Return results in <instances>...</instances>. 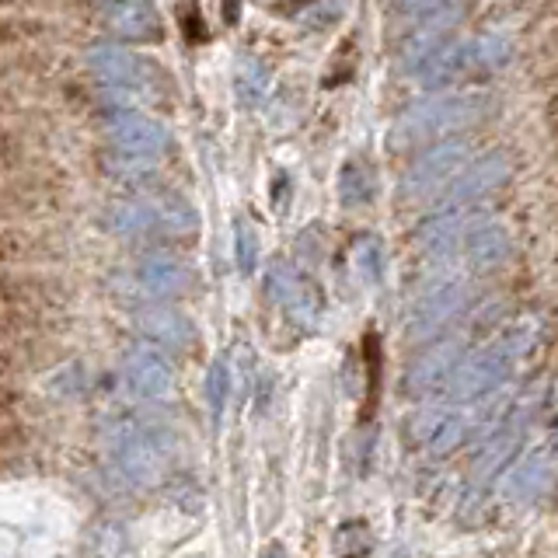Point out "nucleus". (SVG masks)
Here are the masks:
<instances>
[{
  "instance_id": "obj_15",
  "label": "nucleus",
  "mask_w": 558,
  "mask_h": 558,
  "mask_svg": "<svg viewBox=\"0 0 558 558\" xmlns=\"http://www.w3.org/2000/svg\"><path fill=\"white\" fill-rule=\"evenodd\" d=\"M105 220L116 234L123 238H151L161 234V224H157V210L151 192H140V195H126V200H116L105 210Z\"/></svg>"
},
{
  "instance_id": "obj_8",
  "label": "nucleus",
  "mask_w": 558,
  "mask_h": 558,
  "mask_svg": "<svg viewBox=\"0 0 558 558\" xmlns=\"http://www.w3.org/2000/svg\"><path fill=\"white\" fill-rule=\"evenodd\" d=\"M137 283L154 301H178L192 290V269L172 252H147L137 262Z\"/></svg>"
},
{
  "instance_id": "obj_19",
  "label": "nucleus",
  "mask_w": 558,
  "mask_h": 558,
  "mask_svg": "<svg viewBox=\"0 0 558 558\" xmlns=\"http://www.w3.org/2000/svg\"><path fill=\"white\" fill-rule=\"evenodd\" d=\"M465 217L461 213H454V210H447V213H440V217H433L430 224L422 227L419 231V241H422V249L430 252V255H447V252H454L457 244L465 241Z\"/></svg>"
},
{
  "instance_id": "obj_22",
  "label": "nucleus",
  "mask_w": 558,
  "mask_h": 558,
  "mask_svg": "<svg viewBox=\"0 0 558 558\" xmlns=\"http://www.w3.org/2000/svg\"><path fill=\"white\" fill-rule=\"evenodd\" d=\"M249 63H252V77L238 71V80H241V91L249 94L252 102H258V98L266 94V71H262L255 60H249Z\"/></svg>"
},
{
  "instance_id": "obj_11",
  "label": "nucleus",
  "mask_w": 558,
  "mask_h": 558,
  "mask_svg": "<svg viewBox=\"0 0 558 558\" xmlns=\"http://www.w3.org/2000/svg\"><path fill=\"white\" fill-rule=\"evenodd\" d=\"M506 178H510V157L506 154H485L482 161L468 164V168L454 178V182L443 189L447 203H468V200H479V195H489L492 189H499Z\"/></svg>"
},
{
  "instance_id": "obj_1",
  "label": "nucleus",
  "mask_w": 558,
  "mask_h": 558,
  "mask_svg": "<svg viewBox=\"0 0 558 558\" xmlns=\"http://www.w3.org/2000/svg\"><path fill=\"white\" fill-rule=\"evenodd\" d=\"M485 98L482 94H436L426 98V102H416L402 112V119L395 123V147H408V143H426L436 137H447L454 129H461L468 123H474L482 116Z\"/></svg>"
},
{
  "instance_id": "obj_16",
  "label": "nucleus",
  "mask_w": 558,
  "mask_h": 558,
  "mask_svg": "<svg viewBox=\"0 0 558 558\" xmlns=\"http://www.w3.org/2000/svg\"><path fill=\"white\" fill-rule=\"evenodd\" d=\"M465 252H468V262L471 269H496L499 262L510 255V234H506V227L496 224V220H479L471 224L465 231Z\"/></svg>"
},
{
  "instance_id": "obj_17",
  "label": "nucleus",
  "mask_w": 558,
  "mask_h": 558,
  "mask_svg": "<svg viewBox=\"0 0 558 558\" xmlns=\"http://www.w3.org/2000/svg\"><path fill=\"white\" fill-rule=\"evenodd\" d=\"M269 293L290 310V315H297V318L304 315V321L315 318V307H318L315 293H310L304 279L293 272L290 266H283V262H276L272 272H269Z\"/></svg>"
},
{
  "instance_id": "obj_23",
  "label": "nucleus",
  "mask_w": 558,
  "mask_h": 558,
  "mask_svg": "<svg viewBox=\"0 0 558 558\" xmlns=\"http://www.w3.org/2000/svg\"><path fill=\"white\" fill-rule=\"evenodd\" d=\"M262 558H290V555H287V548L272 545V548H266V555H262Z\"/></svg>"
},
{
  "instance_id": "obj_12",
  "label": "nucleus",
  "mask_w": 558,
  "mask_h": 558,
  "mask_svg": "<svg viewBox=\"0 0 558 558\" xmlns=\"http://www.w3.org/2000/svg\"><path fill=\"white\" fill-rule=\"evenodd\" d=\"M468 304V287L465 283H443L436 290L426 293V301L413 310V321H408V332L416 339H426L440 332L454 315H461V307Z\"/></svg>"
},
{
  "instance_id": "obj_14",
  "label": "nucleus",
  "mask_w": 558,
  "mask_h": 558,
  "mask_svg": "<svg viewBox=\"0 0 558 558\" xmlns=\"http://www.w3.org/2000/svg\"><path fill=\"white\" fill-rule=\"evenodd\" d=\"M102 22L112 36L129 42H154L161 39V14L151 4H105Z\"/></svg>"
},
{
  "instance_id": "obj_6",
  "label": "nucleus",
  "mask_w": 558,
  "mask_h": 558,
  "mask_svg": "<svg viewBox=\"0 0 558 558\" xmlns=\"http://www.w3.org/2000/svg\"><path fill=\"white\" fill-rule=\"evenodd\" d=\"M471 147L465 140H443L430 147L405 175V195H430L436 189H447L457 175L468 168Z\"/></svg>"
},
{
  "instance_id": "obj_20",
  "label": "nucleus",
  "mask_w": 558,
  "mask_h": 558,
  "mask_svg": "<svg viewBox=\"0 0 558 558\" xmlns=\"http://www.w3.org/2000/svg\"><path fill=\"white\" fill-rule=\"evenodd\" d=\"M227 398H231V367H227V359H217L206 373V402H210V413L217 422L227 408Z\"/></svg>"
},
{
  "instance_id": "obj_4",
  "label": "nucleus",
  "mask_w": 558,
  "mask_h": 558,
  "mask_svg": "<svg viewBox=\"0 0 558 558\" xmlns=\"http://www.w3.org/2000/svg\"><path fill=\"white\" fill-rule=\"evenodd\" d=\"M102 134L112 143V151L126 161H151L172 151V134L157 119L143 116L134 109H109L102 116Z\"/></svg>"
},
{
  "instance_id": "obj_2",
  "label": "nucleus",
  "mask_w": 558,
  "mask_h": 558,
  "mask_svg": "<svg viewBox=\"0 0 558 558\" xmlns=\"http://www.w3.org/2000/svg\"><path fill=\"white\" fill-rule=\"evenodd\" d=\"M172 461V436L151 422L126 426L116 440V465L126 482L137 489H154Z\"/></svg>"
},
{
  "instance_id": "obj_10",
  "label": "nucleus",
  "mask_w": 558,
  "mask_h": 558,
  "mask_svg": "<svg viewBox=\"0 0 558 558\" xmlns=\"http://www.w3.org/2000/svg\"><path fill=\"white\" fill-rule=\"evenodd\" d=\"M134 321H137V332L143 335V342H151V346H157V350L182 353L195 342V328L178 307L151 304V307L137 310Z\"/></svg>"
},
{
  "instance_id": "obj_3",
  "label": "nucleus",
  "mask_w": 558,
  "mask_h": 558,
  "mask_svg": "<svg viewBox=\"0 0 558 558\" xmlns=\"http://www.w3.org/2000/svg\"><path fill=\"white\" fill-rule=\"evenodd\" d=\"M523 353V339L520 335H506L499 342H492V346L471 353L461 359V367L454 370L451 384H447V395L451 402H471V398H482L489 395L492 388L503 384L506 370L513 367V359Z\"/></svg>"
},
{
  "instance_id": "obj_21",
  "label": "nucleus",
  "mask_w": 558,
  "mask_h": 558,
  "mask_svg": "<svg viewBox=\"0 0 558 558\" xmlns=\"http://www.w3.org/2000/svg\"><path fill=\"white\" fill-rule=\"evenodd\" d=\"M234 249H238V269L244 276H252L258 266V231L244 217H238L234 224Z\"/></svg>"
},
{
  "instance_id": "obj_7",
  "label": "nucleus",
  "mask_w": 558,
  "mask_h": 558,
  "mask_svg": "<svg viewBox=\"0 0 558 558\" xmlns=\"http://www.w3.org/2000/svg\"><path fill=\"white\" fill-rule=\"evenodd\" d=\"M123 373H126V384L134 391L137 398L147 402H157V398H168L175 391V367L164 350L151 346V342H137L129 346L123 356Z\"/></svg>"
},
{
  "instance_id": "obj_13",
  "label": "nucleus",
  "mask_w": 558,
  "mask_h": 558,
  "mask_svg": "<svg viewBox=\"0 0 558 558\" xmlns=\"http://www.w3.org/2000/svg\"><path fill=\"white\" fill-rule=\"evenodd\" d=\"M461 339H443L436 342V346L426 350L413 370H408V388L416 391V395H422V391H430L436 384H451L454 370L461 367Z\"/></svg>"
},
{
  "instance_id": "obj_18",
  "label": "nucleus",
  "mask_w": 558,
  "mask_h": 558,
  "mask_svg": "<svg viewBox=\"0 0 558 558\" xmlns=\"http://www.w3.org/2000/svg\"><path fill=\"white\" fill-rule=\"evenodd\" d=\"M154 210H157V224H161V238H189L200 227L195 210L175 192H151Z\"/></svg>"
},
{
  "instance_id": "obj_5",
  "label": "nucleus",
  "mask_w": 558,
  "mask_h": 558,
  "mask_svg": "<svg viewBox=\"0 0 558 558\" xmlns=\"http://www.w3.org/2000/svg\"><path fill=\"white\" fill-rule=\"evenodd\" d=\"M88 67L91 74L109 88H123V91H151L164 85L161 71L151 60L134 53L119 42H94L88 46Z\"/></svg>"
},
{
  "instance_id": "obj_9",
  "label": "nucleus",
  "mask_w": 558,
  "mask_h": 558,
  "mask_svg": "<svg viewBox=\"0 0 558 558\" xmlns=\"http://www.w3.org/2000/svg\"><path fill=\"white\" fill-rule=\"evenodd\" d=\"M465 436H468V419L461 408H454V405L422 408V413L413 419V440L430 454H447L454 447H461Z\"/></svg>"
}]
</instances>
